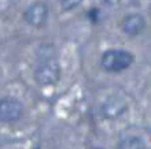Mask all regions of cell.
<instances>
[{"instance_id":"obj_1","label":"cell","mask_w":151,"mask_h":149,"mask_svg":"<svg viewBox=\"0 0 151 149\" xmlns=\"http://www.w3.org/2000/svg\"><path fill=\"white\" fill-rule=\"evenodd\" d=\"M135 62V55L125 49H109L102 55V67L110 73L127 70Z\"/></svg>"},{"instance_id":"obj_2","label":"cell","mask_w":151,"mask_h":149,"mask_svg":"<svg viewBox=\"0 0 151 149\" xmlns=\"http://www.w3.org/2000/svg\"><path fill=\"white\" fill-rule=\"evenodd\" d=\"M35 78L43 86H52L60 78V66L54 58L43 59L35 70Z\"/></svg>"},{"instance_id":"obj_3","label":"cell","mask_w":151,"mask_h":149,"mask_svg":"<svg viewBox=\"0 0 151 149\" xmlns=\"http://www.w3.org/2000/svg\"><path fill=\"white\" fill-rule=\"evenodd\" d=\"M24 107L19 100L14 97H4L0 100V122L14 123L22 118Z\"/></svg>"},{"instance_id":"obj_4","label":"cell","mask_w":151,"mask_h":149,"mask_svg":"<svg viewBox=\"0 0 151 149\" xmlns=\"http://www.w3.org/2000/svg\"><path fill=\"white\" fill-rule=\"evenodd\" d=\"M24 19L33 28H41L48 19V7L44 3H35L29 6L24 12Z\"/></svg>"},{"instance_id":"obj_5","label":"cell","mask_w":151,"mask_h":149,"mask_svg":"<svg viewBox=\"0 0 151 149\" xmlns=\"http://www.w3.org/2000/svg\"><path fill=\"white\" fill-rule=\"evenodd\" d=\"M128 111V104L119 96H110L102 104V114L106 119H117Z\"/></svg>"},{"instance_id":"obj_6","label":"cell","mask_w":151,"mask_h":149,"mask_svg":"<svg viewBox=\"0 0 151 149\" xmlns=\"http://www.w3.org/2000/svg\"><path fill=\"white\" fill-rule=\"evenodd\" d=\"M146 28V19L140 14H129L121 22V29L128 36H137Z\"/></svg>"},{"instance_id":"obj_7","label":"cell","mask_w":151,"mask_h":149,"mask_svg":"<svg viewBox=\"0 0 151 149\" xmlns=\"http://www.w3.org/2000/svg\"><path fill=\"white\" fill-rule=\"evenodd\" d=\"M119 149H146V144L139 137H129L119 144Z\"/></svg>"},{"instance_id":"obj_8","label":"cell","mask_w":151,"mask_h":149,"mask_svg":"<svg viewBox=\"0 0 151 149\" xmlns=\"http://www.w3.org/2000/svg\"><path fill=\"white\" fill-rule=\"evenodd\" d=\"M60 7L65 11H72L74 8H77L80 4L83 3V0H59Z\"/></svg>"},{"instance_id":"obj_9","label":"cell","mask_w":151,"mask_h":149,"mask_svg":"<svg viewBox=\"0 0 151 149\" xmlns=\"http://www.w3.org/2000/svg\"><path fill=\"white\" fill-rule=\"evenodd\" d=\"M88 18H89L93 24H96V22L99 21V10H98V8H91L89 12H88Z\"/></svg>"},{"instance_id":"obj_10","label":"cell","mask_w":151,"mask_h":149,"mask_svg":"<svg viewBox=\"0 0 151 149\" xmlns=\"http://www.w3.org/2000/svg\"><path fill=\"white\" fill-rule=\"evenodd\" d=\"M106 6H109V7H114V6H117V4L121 1V0H102Z\"/></svg>"}]
</instances>
